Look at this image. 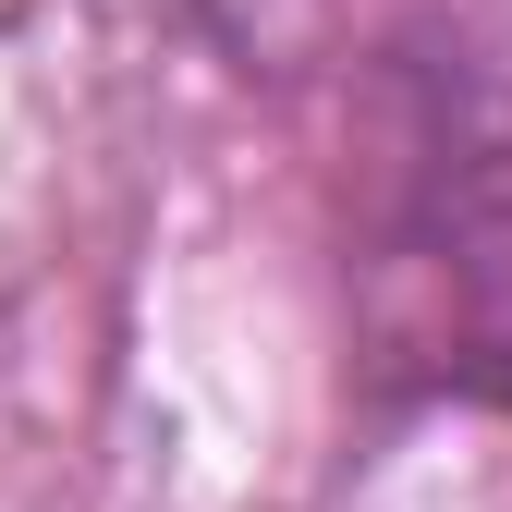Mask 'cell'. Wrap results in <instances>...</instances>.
Masks as SVG:
<instances>
[{
	"instance_id": "cell-1",
	"label": "cell",
	"mask_w": 512,
	"mask_h": 512,
	"mask_svg": "<svg viewBox=\"0 0 512 512\" xmlns=\"http://www.w3.org/2000/svg\"><path fill=\"white\" fill-rule=\"evenodd\" d=\"M378 269L452 378L512 366V37L439 25L391 61L378 122Z\"/></svg>"
}]
</instances>
